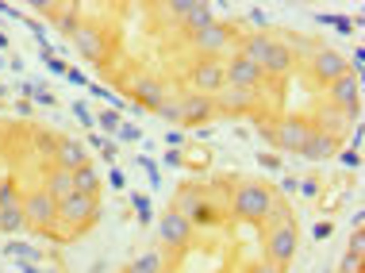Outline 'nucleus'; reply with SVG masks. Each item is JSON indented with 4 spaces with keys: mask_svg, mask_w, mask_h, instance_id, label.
Returning a JSON list of instances; mask_svg holds the SVG:
<instances>
[{
    "mask_svg": "<svg viewBox=\"0 0 365 273\" xmlns=\"http://www.w3.org/2000/svg\"><path fill=\"white\" fill-rule=\"evenodd\" d=\"M273 208H277V200H273V189H265L258 181H242L235 185L231 192V216L242 220V223H262L273 216Z\"/></svg>",
    "mask_w": 365,
    "mask_h": 273,
    "instance_id": "obj_1",
    "label": "nucleus"
},
{
    "mask_svg": "<svg viewBox=\"0 0 365 273\" xmlns=\"http://www.w3.org/2000/svg\"><path fill=\"white\" fill-rule=\"evenodd\" d=\"M296 250H300V235H296L292 220H281L265 231V262H273V266L284 269L296 258Z\"/></svg>",
    "mask_w": 365,
    "mask_h": 273,
    "instance_id": "obj_2",
    "label": "nucleus"
},
{
    "mask_svg": "<svg viewBox=\"0 0 365 273\" xmlns=\"http://www.w3.org/2000/svg\"><path fill=\"white\" fill-rule=\"evenodd\" d=\"M101 220V200L96 197H85V192H73L58 204V223H70L73 231H85Z\"/></svg>",
    "mask_w": 365,
    "mask_h": 273,
    "instance_id": "obj_3",
    "label": "nucleus"
},
{
    "mask_svg": "<svg viewBox=\"0 0 365 273\" xmlns=\"http://www.w3.org/2000/svg\"><path fill=\"white\" fill-rule=\"evenodd\" d=\"M327 104L331 108H339V112H346L354 123L361 120V77H339V81H331L327 85Z\"/></svg>",
    "mask_w": 365,
    "mask_h": 273,
    "instance_id": "obj_4",
    "label": "nucleus"
},
{
    "mask_svg": "<svg viewBox=\"0 0 365 273\" xmlns=\"http://www.w3.org/2000/svg\"><path fill=\"white\" fill-rule=\"evenodd\" d=\"M19 204H24L27 227H35V231H54V223H58V200H51V192H46V189H31Z\"/></svg>",
    "mask_w": 365,
    "mask_h": 273,
    "instance_id": "obj_5",
    "label": "nucleus"
},
{
    "mask_svg": "<svg viewBox=\"0 0 365 273\" xmlns=\"http://www.w3.org/2000/svg\"><path fill=\"white\" fill-rule=\"evenodd\" d=\"M258 66H262V73H265V81H284V77L292 73V66H296V54L284 46V38L281 35H269V43H265V51L258 58Z\"/></svg>",
    "mask_w": 365,
    "mask_h": 273,
    "instance_id": "obj_6",
    "label": "nucleus"
},
{
    "mask_svg": "<svg viewBox=\"0 0 365 273\" xmlns=\"http://www.w3.org/2000/svg\"><path fill=\"white\" fill-rule=\"evenodd\" d=\"M273 143L281 146V150H289V154H300L304 150V143L312 139V120H304V115H284V120L273 123Z\"/></svg>",
    "mask_w": 365,
    "mask_h": 273,
    "instance_id": "obj_7",
    "label": "nucleus"
},
{
    "mask_svg": "<svg viewBox=\"0 0 365 273\" xmlns=\"http://www.w3.org/2000/svg\"><path fill=\"white\" fill-rule=\"evenodd\" d=\"M308 70H312V77L319 85H331V81H339V77H346L350 66H346V58H342L339 51H331V46H315V51L308 54Z\"/></svg>",
    "mask_w": 365,
    "mask_h": 273,
    "instance_id": "obj_8",
    "label": "nucleus"
},
{
    "mask_svg": "<svg viewBox=\"0 0 365 273\" xmlns=\"http://www.w3.org/2000/svg\"><path fill=\"white\" fill-rule=\"evenodd\" d=\"M223 70H227V85H235V89H250V93H262L265 73H262L258 62H250V58H242V54H231V58H223Z\"/></svg>",
    "mask_w": 365,
    "mask_h": 273,
    "instance_id": "obj_9",
    "label": "nucleus"
},
{
    "mask_svg": "<svg viewBox=\"0 0 365 273\" xmlns=\"http://www.w3.org/2000/svg\"><path fill=\"white\" fill-rule=\"evenodd\" d=\"M192 89L200 93V96H215L227 85V70H223V58H196L192 62Z\"/></svg>",
    "mask_w": 365,
    "mask_h": 273,
    "instance_id": "obj_10",
    "label": "nucleus"
},
{
    "mask_svg": "<svg viewBox=\"0 0 365 273\" xmlns=\"http://www.w3.org/2000/svg\"><path fill=\"white\" fill-rule=\"evenodd\" d=\"M231 35H235L231 27L215 19V24H208L204 31H196V35L189 38V43H192L196 58H223V51L231 46Z\"/></svg>",
    "mask_w": 365,
    "mask_h": 273,
    "instance_id": "obj_11",
    "label": "nucleus"
},
{
    "mask_svg": "<svg viewBox=\"0 0 365 273\" xmlns=\"http://www.w3.org/2000/svg\"><path fill=\"white\" fill-rule=\"evenodd\" d=\"M158 239H162V247L181 250V247H189V239H192V223L185 220L181 212L165 208L162 216H158Z\"/></svg>",
    "mask_w": 365,
    "mask_h": 273,
    "instance_id": "obj_12",
    "label": "nucleus"
},
{
    "mask_svg": "<svg viewBox=\"0 0 365 273\" xmlns=\"http://www.w3.org/2000/svg\"><path fill=\"white\" fill-rule=\"evenodd\" d=\"M73 46H77V54H81V58H88V62H96V66H104L112 38H108L96 24H81V27H77V35H73Z\"/></svg>",
    "mask_w": 365,
    "mask_h": 273,
    "instance_id": "obj_13",
    "label": "nucleus"
},
{
    "mask_svg": "<svg viewBox=\"0 0 365 273\" xmlns=\"http://www.w3.org/2000/svg\"><path fill=\"white\" fill-rule=\"evenodd\" d=\"M131 96H135V104H139V108L158 112L165 101H170V89H165V85L158 81L154 73H139V77L131 81Z\"/></svg>",
    "mask_w": 365,
    "mask_h": 273,
    "instance_id": "obj_14",
    "label": "nucleus"
},
{
    "mask_svg": "<svg viewBox=\"0 0 365 273\" xmlns=\"http://www.w3.org/2000/svg\"><path fill=\"white\" fill-rule=\"evenodd\" d=\"M212 104H215V112H223V115H242V112H250L254 104H258V93L235 89V85H223V89L212 96Z\"/></svg>",
    "mask_w": 365,
    "mask_h": 273,
    "instance_id": "obj_15",
    "label": "nucleus"
},
{
    "mask_svg": "<svg viewBox=\"0 0 365 273\" xmlns=\"http://www.w3.org/2000/svg\"><path fill=\"white\" fill-rule=\"evenodd\" d=\"M212 115H215L212 96H200V93L181 96V123H185V128H204Z\"/></svg>",
    "mask_w": 365,
    "mask_h": 273,
    "instance_id": "obj_16",
    "label": "nucleus"
},
{
    "mask_svg": "<svg viewBox=\"0 0 365 273\" xmlns=\"http://www.w3.org/2000/svg\"><path fill=\"white\" fill-rule=\"evenodd\" d=\"M312 128H315V131H323V135H331V139L339 143V135H342V131H354V120H350L346 112H339V108H331V104H323V108L315 112Z\"/></svg>",
    "mask_w": 365,
    "mask_h": 273,
    "instance_id": "obj_17",
    "label": "nucleus"
},
{
    "mask_svg": "<svg viewBox=\"0 0 365 273\" xmlns=\"http://www.w3.org/2000/svg\"><path fill=\"white\" fill-rule=\"evenodd\" d=\"M204 204H208V189H200V185H181L177 197H173V212H181V216L192 223V216L204 208Z\"/></svg>",
    "mask_w": 365,
    "mask_h": 273,
    "instance_id": "obj_18",
    "label": "nucleus"
},
{
    "mask_svg": "<svg viewBox=\"0 0 365 273\" xmlns=\"http://www.w3.org/2000/svg\"><path fill=\"white\" fill-rule=\"evenodd\" d=\"M88 162V154H85V146L77 143V139H58V146H54V165L58 170H81V165Z\"/></svg>",
    "mask_w": 365,
    "mask_h": 273,
    "instance_id": "obj_19",
    "label": "nucleus"
},
{
    "mask_svg": "<svg viewBox=\"0 0 365 273\" xmlns=\"http://www.w3.org/2000/svg\"><path fill=\"white\" fill-rule=\"evenodd\" d=\"M208 24H215V4H208V0H192V8H189V16L181 19V27H185V35H196V31H204Z\"/></svg>",
    "mask_w": 365,
    "mask_h": 273,
    "instance_id": "obj_20",
    "label": "nucleus"
},
{
    "mask_svg": "<svg viewBox=\"0 0 365 273\" xmlns=\"http://www.w3.org/2000/svg\"><path fill=\"white\" fill-rule=\"evenodd\" d=\"M43 189L51 192V200L62 204L66 197H73V173H70V170H58V165H51V170H46V177H43Z\"/></svg>",
    "mask_w": 365,
    "mask_h": 273,
    "instance_id": "obj_21",
    "label": "nucleus"
},
{
    "mask_svg": "<svg viewBox=\"0 0 365 273\" xmlns=\"http://www.w3.org/2000/svg\"><path fill=\"white\" fill-rule=\"evenodd\" d=\"M334 150H339V143H334L331 135H323V131H312V139L304 143L300 158H304V162H327Z\"/></svg>",
    "mask_w": 365,
    "mask_h": 273,
    "instance_id": "obj_22",
    "label": "nucleus"
},
{
    "mask_svg": "<svg viewBox=\"0 0 365 273\" xmlns=\"http://www.w3.org/2000/svg\"><path fill=\"white\" fill-rule=\"evenodd\" d=\"M73 192H85V197H96V192H101V173H96L93 162H85L81 170H73Z\"/></svg>",
    "mask_w": 365,
    "mask_h": 273,
    "instance_id": "obj_23",
    "label": "nucleus"
},
{
    "mask_svg": "<svg viewBox=\"0 0 365 273\" xmlns=\"http://www.w3.org/2000/svg\"><path fill=\"white\" fill-rule=\"evenodd\" d=\"M24 227H27L24 204H12V208H0V231H4V235H19Z\"/></svg>",
    "mask_w": 365,
    "mask_h": 273,
    "instance_id": "obj_24",
    "label": "nucleus"
},
{
    "mask_svg": "<svg viewBox=\"0 0 365 273\" xmlns=\"http://www.w3.org/2000/svg\"><path fill=\"white\" fill-rule=\"evenodd\" d=\"M127 273H165V254H158V250H146L127 266Z\"/></svg>",
    "mask_w": 365,
    "mask_h": 273,
    "instance_id": "obj_25",
    "label": "nucleus"
},
{
    "mask_svg": "<svg viewBox=\"0 0 365 273\" xmlns=\"http://www.w3.org/2000/svg\"><path fill=\"white\" fill-rule=\"evenodd\" d=\"M4 254H8V258H16L19 266H35V262H38V250H35V247H27V242H8Z\"/></svg>",
    "mask_w": 365,
    "mask_h": 273,
    "instance_id": "obj_26",
    "label": "nucleus"
},
{
    "mask_svg": "<svg viewBox=\"0 0 365 273\" xmlns=\"http://www.w3.org/2000/svg\"><path fill=\"white\" fill-rule=\"evenodd\" d=\"M93 123H96L101 131H112V135H115V131H120V123H123V115L115 112V108H108V112H101V115H96Z\"/></svg>",
    "mask_w": 365,
    "mask_h": 273,
    "instance_id": "obj_27",
    "label": "nucleus"
},
{
    "mask_svg": "<svg viewBox=\"0 0 365 273\" xmlns=\"http://www.w3.org/2000/svg\"><path fill=\"white\" fill-rule=\"evenodd\" d=\"M220 216H223V212H215L212 204H204V208L192 216V227H215V223H220Z\"/></svg>",
    "mask_w": 365,
    "mask_h": 273,
    "instance_id": "obj_28",
    "label": "nucleus"
},
{
    "mask_svg": "<svg viewBox=\"0 0 365 273\" xmlns=\"http://www.w3.org/2000/svg\"><path fill=\"white\" fill-rule=\"evenodd\" d=\"M12 204H19V189L12 177H4L0 181V208H12Z\"/></svg>",
    "mask_w": 365,
    "mask_h": 273,
    "instance_id": "obj_29",
    "label": "nucleus"
},
{
    "mask_svg": "<svg viewBox=\"0 0 365 273\" xmlns=\"http://www.w3.org/2000/svg\"><path fill=\"white\" fill-rule=\"evenodd\" d=\"M158 115H162V120H170V123H181V96H170V101L158 108Z\"/></svg>",
    "mask_w": 365,
    "mask_h": 273,
    "instance_id": "obj_30",
    "label": "nucleus"
},
{
    "mask_svg": "<svg viewBox=\"0 0 365 273\" xmlns=\"http://www.w3.org/2000/svg\"><path fill=\"white\" fill-rule=\"evenodd\" d=\"M58 27H62V31L73 38V35H77V27H81V16H77V8H70V12L58 16Z\"/></svg>",
    "mask_w": 365,
    "mask_h": 273,
    "instance_id": "obj_31",
    "label": "nucleus"
},
{
    "mask_svg": "<svg viewBox=\"0 0 365 273\" xmlns=\"http://www.w3.org/2000/svg\"><path fill=\"white\" fill-rule=\"evenodd\" d=\"M162 8H165V16L185 19V16H189V8H192V0H170V4H162Z\"/></svg>",
    "mask_w": 365,
    "mask_h": 273,
    "instance_id": "obj_32",
    "label": "nucleus"
},
{
    "mask_svg": "<svg viewBox=\"0 0 365 273\" xmlns=\"http://www.w3.org/2000/svg\"><path fill=\"white\" fill-rule=\"evenodd\" d=\"M346 254H350V258H365V235H361V227H354V235H350V247H346Z\"/></svg>",
    "mask_w": 365,
    "mask_h": 273,
    "instance_id": "obj_33",
    "label": "nucleus"
},
{
    "mask_svg": "<svg viewBox=\"0 0 365 273\" xmlns=\"http://www.w3.org/2000/svg\"><path fill=\"white\" fill-rule=\"evenodd\" d=\"M115 135H120L123 143H139V139H143V131L135 128V123H120V131H115Z\"/></svg>",
    "mask_w": 365,
    "mask_h": 273,
    "instance_id": "obj_34",
    "label": "nucleus"
},
{
    "mask_svg": "<svg viewBox=\"0 0 365 273\" xmlns=\"http://www.w3.org/2000/svg\"><path fill=\"white\" fill-rule=\"evenodd\" d=\"M339 273H361V258L342 254V262H339Z\"/></svg>",
    "mask_w": 365,
    "mask_h": 273,
    "instance_id": "obj_35",
    "label": "nucleus"
},
{
    "mask_svg": "<svg viewBox=\"0 0 365 273\" xmlns=\"http://www.w3.org/2000/svg\"><path fill=\"white\" fill-rule=\"evenodd\" d=\"M73 115H77V120H81V123H85V128H88V131H96V123H93V115H88V108H85V104H81V101H77V104H73Z\"/></svg>",
    "mask_w": 365,
    "mask_h": 273,
    "instance_id": "obj_36",
    "label": "nucleus"
},
{
    "mask_svg": "<svg viewBox=\"0 0 365 273\" xmlns=\"http://www.w3.org/2000/svg\"><path fill=\"white\" fill-rule=\"evenodd\" d=\"M246 273H284V269H281V266H273V262H265V258H262V262H254V266L246 269Z\"/></svg>",
    "mask_w": 365,
    "mask_h": 273,
    "instance_id": "obj_37",
    "label": "nucleus"
},
{
    "mask_svg": "<svg viewBox=\"0 0 365 273\" xmlns=\"http://www.w3.org/2000/svg\"><path fill=\"white\" fill-rule=\"evenodd\" d=\"M108 185H112V189H127V177H123V170H112V173H108Z\"/></svg>",
    "mask_w": 365,
    "mask_h": 273,
    "instance_id": "obj_38",
    "label": "nucleus"
},
{
    "mask_svg": "<svg viewBox=\"0 0 365 273\" xmlns=\"http://www.w3.org/2000/svg\"><path fill=\"white\" fill-rule=\"evenodd\" d=\"M358 150H354V146H350V150H342V165H346V170H358Z\"/></svg>",
    "mask_w": 365,
    "mask_h": 273,
    "instance_id": "obj_39",
    "label": "nucleus"
},
{
    "mask_svg": "<svg viewBox=\"0 0 365 273\" xmlns=\"http://www.w3.org/2000/svg\"><path fill=\"white\" fill-rule=\"evenodd\" d=\"M131 200H135V208H139V220H143V223H150V204H146L143 197H131Z\"/></svg>",
    "mask_w": 365,
    "mask_h": 273,
    "instance_id": "obj_40",
    "label": "nucleus"
},
{
    "mask_svg": "<svg viewBox=\"0 0 365 273\" xmlns=\"http://www.w3.org/2000/svg\"><path fill=\"white\" fill-rule=\"evenodd\" d=\"M139 165H143V170H146V177H150L154 185H158V181H162V177H158V165H154L150 158H139Z\"/></svg>",
    "mask_w": 365,
    "mask_h": 273,
    "instance_id": "obj_41",
    "label": "nucleus"
},
{
    "mask_svg": "<svg viewBox=\"0 0 365 273\" xmlns=\"http://www.w3.org/2000/svg\"><path fill=\"white\" fill-rule=\"evenodd\" d=\"M296 189H300V192H304V197H308V200H315V192H319V185H315V181H300V185H296Z\"/></svg>",
    "mask_w": 365,
    "mask_h": 273,
    "instance_id": "obj_42",
    "label": "nucleus"
},
{
    "mask_svg": "<svg viewBox=\"0 0 365 273\" xmlns=\"http://www.w3.org/2000/svg\"><path fill=\"white\" fill-rule=\"evenodd\" d=\"M31 8L35 12H54V8H62V4H54V0H31Z\"/></svg>",
    "mask_w": 365,
    "mask_h": 273,
    "instance_id": "obj_43",
    "label": "nucleus"
},
{
    "mask_svg": "<svg viewBox=\"0 0 365 273\" xmlns=\"http://www.w3.org/2000/svg\"><path fill=\"white\" fill-rule=\"evenodd\" d=\"M165 143H170V150H181L185 135H181V131H170V135H165Z\"/></svg>",
    "mask_w": 365,
    "mask_h": 273,
    "instance_id": "obj_44",
    "label": "nucleus"
},
{
    "mask_svg": "<svg viewBox=\"0 0 365 273\" xmlns=\"http://www.w3.org/2000/svg\"><path fill=\"white\" fill-rule=\"evenodd\" d=\"M165 165H185L181 162V150H165Z\"/></svg>",
    "mask_w": 365,
    "mask_h": 273,
    "instance_id": "obj_45",
    "label": "nucleus"
},
{
    "mask_svg": "<svg viewBox=\"0 0 365 273\" xmlns=\"http://www.w3.org/2000/svg\"><path fill=\"white\" fill-rule=\"evenodd\" d=\"M262 165H269V170H281V162H277V154H262Z\"/></svg>",
    "mask_w": 365,
    "mask_h": 273,
    "instance_id": "obj_46",
    "label": "nucleus"
},
{
    "mask_svg": "<svg viewBox=\"0 0 365 273\" xmlns=\"http://www.w3.org/2000/svg\"><path fill=\"white\" fill-rule=\"evenodd\" d=\"M66 77H70L73 85H88V81H85V73H77V70H66Z\"/></svg>",
    "mask_w": 365,
    "mask_h": 273,
    "instance_id": "obj_47",
    "label": "nucleus"
},
{
    "mask_svg": "<svg viewBox=\"0 0 365 273\" xmlns=\"http://www.w3.org/2000/svg\"><path fill=\"white\" fill-rule=\"evenodd\" d=\"M296 185H300V181H296V177H281V189H284V192H292Z\"/></svg>",
    "mask_w": 365,
    "mask_h": 273,
    "instance_id": "obj_48",
    "label": "nucleus"
},
{
    "mask_svg": "<svg viewBox=\"0 0 365 273\" xmlns=\"http://www.w3.org/2000/svg\"><path fill=\"white\" fill-rule=\"evenodd\" d=\"M19 269H24V273H43V269H38V266H19Z\"/></svg>",
    "mask_w": 365,
    "mask_h": 273,
    "instance_id": "obj_49",
    "label": "nucleus"
},
{
    "mask_svg": "<svg viewBox=\"0 0 365 273\" xmlns=\"http://www.w3.org/2000/svg\"><path fill=\"white\" fill-rule=\"evenodd\" d=\"M0 96H4V85H0Z\"/></svg>",
    "mask_w": 365,
    "mask_h": 273,
    "instance_id": "obj_50",
    "label": "nucleus"
}]
</instances>
